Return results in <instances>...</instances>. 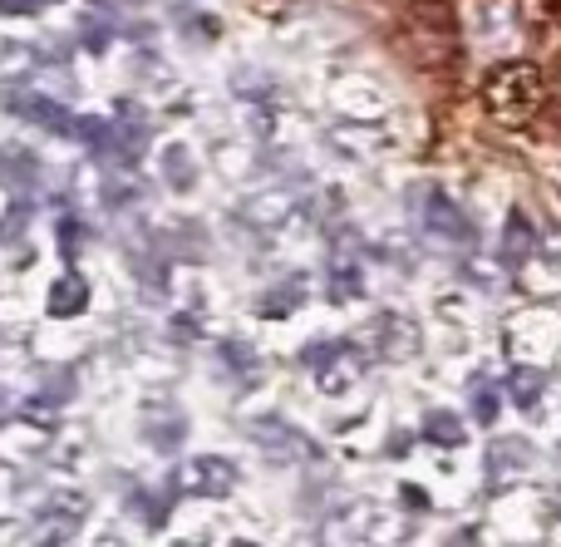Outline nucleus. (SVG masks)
Wrapping results in <instances>:
<instances>
[{
  "instance_id": "f257e3e1",
  "label": "nucleus",
  "mask_w": 561,
  "mask_h": 547,
  "mask_svg": "<svg viewBox=\"0 0 561 547\" xmlns=\"http://www.w3.org/2000/svg\"><path fill=\"white\" fill-rule=\"evenodd\" d=\"M547 104V79L537 65H527V59H507V65H497L493 75L483 79V109L493 124L503 128H523L533 124L537 114H542Z\"/></svg>"
},
{
  "instance_id": "f03ea898",
  "label": "nucleus",
  "mask_w": 561,
  "mask_h": 547,
  "mask_svg": "<svg viewBox=\"0 0 561 547\" xmlns=\"http://www.w3.org/2000/svg\"><path fill=\"white\" fill-rule=\"evenodd\" d=\"M409 203H414L419 232H424L434 247H463V252L473 247V223L458 213V203L444 193V187L424 183V187H414V193H409Z\"/></svg>"
},
{
  "instance_id": "7ed1b4c3",
  "label": "nucleus",
  "mask_w": 561,
  "mask_h": 547,
  "mask_svg": "<svg viewBox=\"0 0 561 547\" xmlns=\"http://www.w3.org/2000/svg\"><path fill=\"white\" fill-rule=\"evenodd\" d=\"M300 365L316 371V390L320 395H345V390H355L359 375H365V355H359L350 341L310 345V351H300Z\"/></svg>"
},
{
  "instance_id": "20e7f679",
  "label": "nucleus",
  "mask_w": 561,
  "mask_h": 547,
  "mask_svg": "<svg viewBox=\"0 0 561 547\" xmlns=\"http://www.w3.org/2000/svg\"><path fill=\"white\" fill-rule=\"evenodd\" d=\"M242 483V469L222 454H193V459L178 469V489L193 493V499H227V493Z\"/></svg>"
},
{
  "instance_id": "39448f33",
  "label": "nucleus",
  "mask_w": 561,
  "mask_h": 547,
  "mask_svg": "<svg viewBox=\"0 0 561 547\" xmlns=\"http://www.w3.org/2000/svg\"><path fill=\"white\" fill-rule=\"evenodd\" d=\"M5 109L30 118L35 128H45V134H55V138H75V128H79V114H69L55 94H39V89H15V94H5Z\"/></svg>"
},
{
  "instance_id": "423d86ee",
  "label": "nucleus",
  "mask_w": 561,
  "mask_h": 547,
  "mask_svg": "<svg viewBox=\"0 0 561 547\" xmlns=\"http://www.w3.org/2000/svg\"><path fill=\"white\" fill-rule=\"evenodd\" d=\"M247 434H252V440H262L266 449H272V459H280V464L310 459V449H316V444H310L306 434L290 430V424H286V420H276V414H266V420H252V424H247Z\"/></svg>"
},
{
  "instance_id": "0eeeda50",
  "label": "nucleus",
  "mask_w": 561,
  "mask_h": 547,
  "mask_svg": "<svg viewBox=\"0 0 561 547\" xmlns=\"http://www.w3.org/2000/svg\"><path fill=\"white\" fill-rule=\"evenodd\" d=\"M533 469V444L527 440H497L493 449H488V483H493V493H503L513 479H523V474Z\"/></svg>"
},
{
  "instance_id": "6e6552de",
  "label": "nucleus",
  "mask_w": 561,
  "mask_h": 547,
  "mask_svg": "<svg viewBox=\"0 0 561 547\" xmlns=\"http://www.w3.org/2000/svg\"><path fill=\"white\" fill-rule=\"evenodd\" d=\"M306 296H310L306 272H290V276H280L276 286H266V292L256 296V316H266V321H280V316L300 311V306H306Z\"/></svg>"
},
{
  "instance_id": "1a4fd4ad",
  "label": "nucleus",
  "mask_w": 561,
  "mask_h": 547,
  "mask_svg": "<svg viewBox=\"0 0 561 547\" xmlns=\"http://www.w3.org/2000/svg\"><path fill=\"white\" fill-rule=\"evenodd\" d=\"M375 345H379V355L385 361H409V355L419 351V331H414V321L409 316H379L375 321Z\"/></svg>"
},
{
  "instance_id": "9d476101",
  "label": "nucleus",
  "mask_w": 561,
  "mask_h": 547,
  "mask_svg": "<svg viewBox=\"0 0 561 547\" xmlns=\"http://www.w3.org/2000/svg\"><path fill=\"white\" fill-rule=\"evenodd\" d=\"M45 311L55 316V321H69V316H84V311H89V282L75 272V266H69V272L59 276L55 286H49Z\"/></svg>"
},
{
  "instance_id": "9b49d317",
  "label": "nucleus",
  "mask_w": 561,
  "mask_h": 547,
  "mask_svg": "<svg viewBox=\"0 0 561 547\" xmlns=\"http://www.w3.org/2000/svg\"><path fill=\"white\" fill-rule=\"evenodd\" d=\"M39 183V158L25 144H5L0 148V187L10 193H30Z\"/></svg>"
},
{
  "instance_id": "f8f14e48",
  "label": "nucleus",
  "mask_w": 561,
  "mask_h": 547,
  "mask_svg": "<svg viewBox=\"0 0 561 547\" xmlns=\"http://www.w3.org/2000/svg\"><path fill=\"white\" fill-rule=\"evenodd\" d=\"M537 252V227L527 223V213H513L503 227V266L507 272H523Z\"/></svg>"
},
{
  "instance_id": "ddd939ff",
  "label": "nucleus",
  "mask_w": 561,
  "mask_h": 547,
  "mask_svg": "<svg viewBox=\"0 0 561 547\" xmlns=\"http://www.w3.org/2000/svg\"><path fill=\"white\" fill-rule=\"evenodd\" d=\"M365 296V276H359V257L355 252H335L330 257V301L345 306Z\"/></svg>"
},
{
  "instance_id": "4468645a",
  "label": "nucleus",
  "mask_w": 561,
  "mask_h": 547,
  "mask_svg": "<svg viewBox=\"0 0 561 547\" xmlns=\"http://www.w3.org/2000/svg\"><path fill=\"white\" fill-rule=\"evenodd\" d=\"M330 528H340V538H350V543H365V538H375V528H379V509L365 499H355L330 518Z\"/></svg>"
},
{
  "instance_id": "2eb2a0df",
  "label": "nucleus",
  "mask_w": 561,
  "mask_h": 547,
  "mask_svg": "<svg viewBox=\"0 0 561 547\" xmlns=\"http://www.w3.org/2000/svg\"><path fill=\"white\" fill-rule=\"evenodd\" d=\"M419 430H424V440H428V444H438V449H458V444L468 440V424L458 420L454 410H428Z\"/></svg>"
},
{
  "instance_id": "dca6fc26",
  "label": "nucleus",
  "mask_w": 561,
  "mask_h": 547,
  "mask_svg": "<svg viewBox=\"0 0 561 547\" xmlns=\"http://www.w3.org/2000/svg\"><path fill=\"white\" fill-rule=\"evenodd\" d=\"M163 173H168V187H173V193H193V183H197V163H193V153H187L183 144L163 148Z\"/></svg>"
},
{
  "instance_id": "f3484780",
  "label": "nucleus",
  "mask_w": 561,
  "mask_h": 547,
  "mask_svg": "<svg viewBox=\"0 0 561 547\" xmlns=\"http://www.w3.org/2000/svg\"><path fill=\"white\" fill-rule=\"evenodd\" d=\"M84 513H89V499H84V493H79V489H65V493H55V499L39 509V523H69V528H75Z\"/></svg>"
},
{
  "instance_id": "a211bd4d",
  "label": "nucleus",
  "mask_w": 561,
  "mask_h": 547,
  "mask_svg": "<svg viewBox=\"0 0 561 547\" xmlns=\"http://www.w3.org/2000/svg\"><path fill=\"white\" fill-rule=\"evenodd\" d=\"M542 371H527V365H517L513 375H507V395H513L517 410H537V400H542Z\"/></svg>"
},
{
  "instance_id": "6ab92c4d",
  "label": "nucleus",
  "mask_w": 561,
  "mask_h": 547,
  "mask_svg": "<svg viewBox=\"0 0 561 547\" xmlns=\"http://www.w3.org/2000/svg\"><path fill=\"white\" fill-rule=\"evenodd\" d=\"M128 509H134V518H138V523H148V533L163 528V523H168V499H158V493L134 489V493H128Z\"/></svg>"
},
{
  "instance_id": "aec40b11",
  "label": "nucleus",
  "mask_w": 561,
  "mask_h": 547,
  "mask_svg": "<svg viewBox=\"0 0 561 547\" xmlns=\"http://www.w3.org/2000/svg\"><path fill=\"white\" fill-rule=\"evenodd\" d=\"M35 223V203H25V197H15L10 203V213L0 217V247H10V242H20V232Z\"/></svg>"
},
{
  "instance_id": "412c9836",
  "label": "nucleus",
  "mask_w": 561,
  "mask_h": 547,
  "mask_svg": "<svg viewBox=\"0 0 561 547\" xmlns=\"http://www.w3.org/2000/svg\"><path fill=\"white\" fill-rule=\"evenodd\" d=\"M473 420L483 424V430L497 424V390L493 385H473Z\"/></svg>"
},
{
  "instance_id": "4be33fe9",
  "label": "nucleus",
  "mask_w": 561,
  "mask_h": 547,
  "mask_svg": "<svg viewBox=\"0 0 561 547\" xmlns=\"http://www.w3.org/2000/svg\"><path fill=\"white\" fill-rule=\"evenodd\" d=\"M217 355H222V365H232V375H252V371H256V355L247 351L242 341H227Z\"/></svg>"
},
{
  "instance_id": "5701e85b",
  "label": "nucleus",
  "mask_w": 561,
  "mask_h": 547,
  "mask_svg": "<svg viewBox=\"0 0 561 547\" xmlns=\"http://www.w3.org/2000/svg\"><path fill=\"white\" fill-rule=\"evenodd\" d=\"M108 35H114V25L104 30V20H99V15H89V20H84V39H89V49H104V45H108Z\"/></svg>"
},
{
  "instance_id": "b1692460",
  "label": "nucleus",
  "mask_w": 561,
  "mask_h": 547,
  "mask_svg": "<svg viewBox=\"0 0 561 547\" xmlns=\"http://www.w3.org/2000/svg\"><path fill=\"white\" fill-rule=\"evenodd\" d=\"M59 247H65V257L79 252V223H75V217H65V223H59Z\"/></svg>"
},
{
  "instance_id": "393cba45",
  "label": "nucleus",
  "mask_w": 561,
  "mask_h": 547,
  "mask_svg": "<svg viewBox=\"0 0 561 547\" xmlns=\"http://www.w3.org/2000/svg\"><path fill=\"white\" fill-rule=\"evenodd\" d=\"M39 5H49V0H0L5 15H30V10H39Z\"/></svg>"
},
{
  "instance_id": "a878e982",
  "label": "nucleus",
  "mask_w": 561,
  "mask_h": 547,
  "mask_svg": "<svg viewBox=\"0 0 561 547\" xmlns=\"http://www.w3.org/2000/svg\"><path fill=\"white\" fill-rule=\"evenodd\" d=\"M404 503H409V509H414V513H419V509H428V499L414 489V483H404Z\"/></svg>"
},
{
  "instance_id": "bb28decb",
  "label": "nucleus",
  "mask_w": 561,
  "mask_h": 547,
  "mask_svg": "<svg viewBox=\"0 0 561 547\" xmlns=\"http://www.w3.org/2000/svg\"><path fill=\"white\" fill-rule=\"evenodd\" d=\"M5 414H10V395L0 390V420H5Z\"/></svg>"
}]
</instances>
